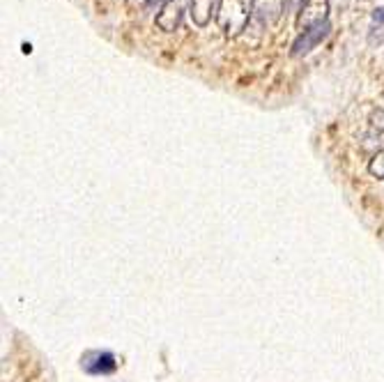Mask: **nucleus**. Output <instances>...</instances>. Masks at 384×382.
I'll use <instances>...</instances> for the list:
<instances>
[{"instance_id": "1", "label": "nucleus", "mask_w": 384, "mask_h": 382, "mask_svg": "<svg viewBox=\"0 0 384 382\" xmlns=\"http://www.w3.org/2000/svg\"><path fill=\"white\" fill-rule=\"evenodd\" d=\"M253 3L256 0H221L216 21H219L221 31L228 37H235V35L244 31V26L249 24V17L253 12Z\"/></svg>"}, {"instance_id": "8", "label": "nucleus", "mask_w": 384, "mask_h": 382, "mask_svg": "<svg viewBox=\"0 0 384 382\" xmlns=\"http://www.w3.org/2000/svg\"><path fill=\"white\" fill-rule=\"evenodd\" d=\"M368 168H371L373 175L384 177V153H380L378 157H375V159L371 162V166H368Z\"/></svg>"}, {"instance_id": "4", "label": "nucleus", "mask_w": 384, "mask_h": 382, "mask_svg": "<svg viewBox=\"0 0 384 382\" xmlns=\"http://www.w3.org/2000/svg\"><path fill=\"white\" fill-rule=\"evenodd\" d=\"M184 5H186V0H168V3L164 5V10L157 14V26L166 33H173L180 26V21H182Z\"/></svg>"}, {"instance_id": "9", "label": "nucleus", "mask_w": 384, "mask_h": 382, "mask_svg": "<svg viewBox=\"0 0 384 382\" xmlns=\"http://www.w3.org/2000/svg\"><path fill=\"white\" fill-rule=\"evenodd\" d=\"M373 21L375 24H384V7H378V10L373 12Z\"/></svg>"}, {"instance_id": "7", "label": "nucleus", "mask_w": 384, "mask_h": 382, "mask_svg": "<svg viewBox=\"0 0 384 382\" xmlns=\"http://www.w3.org/2000/svg\"><path fill=\"white\" fill-rule=\"evenodd\" d=\"M214 3L216 0H191V19L195 21V24L198 26L207 24L209 17H212Z\"/></svg>"}, {"instance_id": "6", "label": "nucleus", "mask_w": 384, "mask_h": 382, "mask_svg": "<svg viewBox=\"0 0 384 382\" xmlns=\"http://www.w3.org/2000/svg\"><path fill=\"white\" fill-rule=\"evenodd\" d=\"M115 357L111 352H97L92 357V362H85V371L92 373V376H99V373H113L115 371Z\"/></svg>"}, {"instance_id": "12", "label": "nucleus", "mask_w": 384, "mask_h": 382, "mask_svg": "<svg viewBox=\"0 0 384 382\" xmlns=\"http://www.w3.org/2000/svg\"><path fill=\"white\" fill-rule=\"evenodd\" d=\"M162 3H164V5H166V3H168V0H162Z\"/></svg>"}, {"instance_id": "2", "label": "nucleus", "mask_w": 384, "mask_h": 382, "mask_svg": "<svg viewBox=\"0 0 384 382\" xmlns=\"http://www.w3.org/2000/svg\"><path fill=\"white\" fill-rule=\"evenodd\" d=\"M327 12H329V0H306L299 10V17H297V28L302 33L313 31V28L322 26L327 21Z\"/></svg>"}, {"instance_id": "10", "label": "nucleus", "mask_w": 384, "mask_h": 382, "mask_svg": "<svg viewBox=\"0 0 384 382\" xmlns=\"http://www.w3.org/2000/svg\"><path fill=\"white\" fill-rule=\"evenodd\" d=\"M152 0H127V5L129 7H145V5H150Z\"/></svg>"}, {"instance_id": "5", "label": "nucleus", "mask_w": 384, "mask_h": 382, "mask_svg": "<svg viewBox=\"0 0 384 382\" xmlns=\"http://www.w3.org/2000/svg\"><path fill=\"white\" fill-rule=\"evenodd\" d=\"M286 0H256L253 3V14L265 21V24H274L281 17V10H283Z\"/></svg>"}, {"instance_id": "3", "label": "nucleus", "mask_w": 384, "mask_h": 382, "mask_svg": "<svg viewBox=\"0 0 384 382\" xmlns=\"http://www.w3.org/2000/svg\"><path fill=\"white\" fill-rule=\"evenodd\" d=\"M329 31H331L329 21H324L322 26L313 28V31L302 33V35H299V40H297L295 44H293V55H295V58H299V55H306V53H311V51H313V49H315L317 44H320V42H322L324 37H327Z\"/></svg>"}, {"instance_id": "11", "label": "nucleus", "mask_w": 384, "mask_h": 382, "mask_svg": "<svg viewBox=\"0 0 384 382\" xmlns=\"http://www.w3.org/2000/svg\"><path fill=\"white\" fill-rule=\"evenodd\" d=\"M304 3H306V0H286V7H299Z\"/></svg>"}]
</instances>
